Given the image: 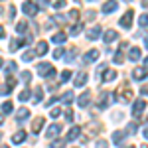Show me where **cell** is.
Wrapping results in <instances>:
<instances>
[{
  "label": "cell",
  "mask_w": 148,
  "mask_h": 148,
  "mask_svg": "<svg viewBox=\"0 0 148 148\" xmlns=\"http://www.w3.org/2000/svg\"><path fill=\"white\" fill-rule=\"evenodd\" d=\"M38 73H40L42 77H46V79H51V77L56 75V69L51 67L49 63H38Z\"/></svg>",
  "instance_id": "1"
},
{
  "label": "cell",
  "mask_w": 148,
  "mask_h": 148,
  "mask_svg": "<svg viewBox=\"0 0 148 148\" xmlns=\"http://www.w3.org/2000/svg\"><path fill=\"white\" fill-rule=\"evenodd\" d=\"M22 10H24L26 16H36V14L40 12V8L36 6L34 2H24V4H22Z\"/></svg>",
  "instance_id": "2"
},
{
  "label": "cell",
  "mask_w": 148,
  "mask_h": 148,
  "mask_svg": "<svg viewBox=\"0 0 148 148\" xmlns=\"http://www.w3.org/2000/svg\"><path fill=\"white\" fill-rule=\"evenodd\" d=\"M132 18H134V12H132V10H126V12H125V16L121 18V26L128 30V28L132 26Z\"/></svg>",
  "instance_id": "3"
},
{
  "label": "cell",
  "mask_w": 148,
  "mask_h": 148,
  "mask_svg": "<svg viewBox=\"0 0 148 148\" xmlns=\"http://www.w3.org/2000/svg\"><path fill=\"white\" fill-rule=\"evenodd\" d=\"M119 95H116V99H119V101H123V103H128L130 101V99H132V91H130V89H128V87H126L125 85V91H123V89H119Z\"/></svg>",
  "instance_id": "4"
},
{
  "label": "cell",
  "mask_w": 148,
  "mask_h": 148,
  "mask_svg": "<svg viewBox=\"0 0 148 148\" xmlns=\"http://www.w3.org/2000/svg\"><path fill=\"white\" fill-rule=\"evenodd\" d=\"M144 107H146V103L142 101V99L136 101V103H134V107H132V114H134V116H140V114L144 113Z\"/></svg>",
  "instance_id": "5"
},
{
  "label": "cell",
  "mask_w": 148,
  "mask_h": 148,
  "mask_svg": "<svg viewBox=\"0 0 148 148\" xmlns=\"http://www.w3.org/2000/svg\"><path fill=\"white\" fill-rule=\"evenodd\" d=\"M59 132H61V125H51V126L46 130V136H47V138H56Z\"/></svg>",
  "instance_id": "6"
},
{
  "label": "cell",
  "mask_w": 148,
  "mask_h": 148,
  "mask_svg": "<svg viewBox=\"0 0 148 148\" xmlns=\"http://www.w3.org/2000/svg\"><path fill=\"white\" fill-rule=\"evenodd\" d=\"M47 49H49V47H47V42H38L34 51H36V56H46Z\"/></svg>",
  "instance_id": "7"
},
{
  "label": "cell",
  "mask_w": 148,
  "mask_h": 148,
  "mask_svg": "<svg viewBox=\"0 0 148 148\" xmlns=\"http://www.w3.org/2000/svg\"><path fill=\"white\" fill-rule=\"evenodd\" d=\"M116 38H119V32H114V30H107V32H105V36H103L105 44H111V42H114Z\"/></svg>",
  "instance_id": "8"
},
{
  "label": "cell",
  "mask_w": 148,
  "mask_h": 148,
  "mask_svg": "<svg viewBox=\"0 0 148 148\" xmlns=\"http://www.w3.org/2000/svg\"><path fill=\"white\" fill-rule=\"evenodd\" d=\"M89 101H91V91H85L79 99H77V105H79V107H87Z\"/></svg>",
  "instance_id": "9"
},
{
  "label": "cell",
  "mask_w": 148,
  "mask_h": 148,
  "mask_svg": "<svg viewBox=\"0 0 148 148\" xmlns=\"http://www.w3.org/2000/svg\"><path fill=\"white\" fill-rule=\"evenodd\" d=\"M28 116H30L28 107H22V109H18V111H16V121H18V123H22L24 119H28Z\"/></svg>",
  "instance_id": "10"
},
{
  "label": "cell",
  "mask_w": 148,
  "mask_h": 148,
  "mask_svg": "<svg viewBox=\"0 0 148 148\" xmlns=\"http://www.w3.org/2000/svg\"><path fill=\"white\" fill-rule=\"evenodd\" d=\"M132 77H134L136 81H144L146 79V69L144 67H136L134 71H132Z\"/></svg>",
  "instance_id": "11"
},
{
  "label": "cell",
  "mask_w": 148,
  "mask_h": 148,
  "mask_svg": "<svg viewBox=\"0 0 148 148\" xmlns=\"http://www.w3.org/2000/svg\"><path fill=\"white\" fill-rule=\"evenodd\" d=\"M116 6H119V4H116V0H109V2H105V4H103V10H105V14H111V12L116 10Z\"/></svg>",
  "instance_id": "12"
},
{
  "label": "cell",
  "mask_w": 148,
  "mask_h": 148,
  "mask_svg": "<svg viewBox=\"0 0 148 148\" xmlns=\"http://www.w3.org/2000/svg\"><path fill=\"white\" fill-rule=\"evenodd\" d=\"M140 56H142L140 47H130V51H128V59H130V61H138Z\"/></svg>",
  "instance_id": "13"
},
{
  "label": "cell",
  "mask_w": 148,
  "mask_h": 148,
  "mask_svg": "<svg viewBox=\"0 0 148 148\" xmlns=\"http://www.w3.org/2000/svg\"><path fill=\"white\" fill-rule=\"evenodd\" d=\"M99 57V49H91V51H87L85 53V59H83V63H91Z\"/></svg>",
  "instance_id": "14"
},
{
  "label": "cell",
  "mask_w": 148,
  "mask_h": 148,
  "mask_svg": "<svg viewBox=\"0 0 148 148\" xmlns=\"http://www.w3.org/2000/svg\"><path fill=\"white\" fill-rule=\"evenodd\" d=\"M99 36H101V26H93L91 30L87 32V38H89V40H97Z\"/></svg>",
  "instance_id": "15"
},
{
  "label": "cell",
  "mask_w": 148,
  "mask_h": 148,
  "mask_svg": "<svg viewBox=\"0 0 148 148\" xmlns=\"http://www.w3.org/2000/svg\"><path fill=\"white\" fill-rule=\"evenodd\" d=\"M75 87H83L85 83H87V73H77V77H75Z\"/></svg>",
  "instance_id": "16"
},
{
  "label": "cell",
  "mask_w": 148,
  "mask_h": 148,
  "mask_svg": "<svg viewBox=\"0 0 148 148\" xmlns=\"http://www.w3.org/2000/svg\"><path fill=\"white\" fill-rule=\"evenodd\" d=\"M79 134H81V128L79 126H73L67 132V138H65V140H75V138H79Z\"/></svg>",
  "instance_id": "17"
},
{
  "label": "cell",
  "mask_w": 148,
  "mask_h": 148,
  "mask_svg": "<svg viewBox=\"0 0 148 148\" xmlns=\"http://www.w3.org/2000/svg\"><path fill=\"white\" fill-rule=\"evenodd\" d=\"M24 140H26V132H24V130H18V132L12 136V142H14V144H22Z\"/></svg>",
  "instance_id": "18"
},
{
  "label": "cell",
  "mask_w": 148,
  "mask_h": 148,
  "mask_svg": "<svg viewBox=\"0 0 148 148\" xmlns=\"http://www.w3.org/2000/svg\"><path fill=\"white\" fill-rule=\"evenodd\" d=\"M109 101H111V95L109 93H101V99H99V109H105L107 105H109Z\"/></svg>",
  "instance_id": "19"
},
{
  "label": "cell",
  "mask_w": 148,
  "mask_h": 148,
  "mask_svg": "<svg viewBox=\"0 0 148 148\" xmlns=\"http://www.w3.org/2000/svg\"><path fill=\"white\" fill-rule=\"evenodd\" d=\"M42 125H44V119H42V116H38L34 123H32V132H36V134H38V132L42 130Z\"/></svg>",
  "instance_id": "20"
},
{
  "label": "cell",
  "mask_w": 148,
  "mask_h": 148,
  "mask_svg": "<svg viewBox=\"0 0 148 148\" xmlns=\"http://www.w3.org/2000/svg\"><path fill=\"white\" fill-rule=\"evenodd\" d=\"M65 38H67V36L63 34V32H57V34L51 36V42H53V44H63V42H65Z\"/></svg>",
  "instance_id": "21"
},
{
  "label": "cell",
  "mask_w": 148,
  "mask_h": 148,
  "mask_svg": "<svg viewBox=\"0 0 148 148\" xmlns=\"http://www.w3.org/2000/svg\"><path fill=\"white\" fill-rule=\"evenodd\" d=\"M123 138H125V132H121V130H114V132H113V142H114V144H121Z\"/></svg>",
  "instance_id": "22"
},
{
  "label": "cell",
  "mask_w": 148,
  "mask_h": 148,
  "mask_svg": "<svg viewBox=\"0 0 148 148\" xmlns=\"http://www.w3.org/2000/svg\"><path fill=\"white\" fill-rule=\"evenodd\" d=\"M42 95H44V89H42V87H36L34 89V103L42 101Z\"/></svg>",
  "instance_id": "23"
},
{
  "label": "cell",
  "mask_w": 148,
  "mask_h": 148,
  "mask_svg": "<svg viewBox=\"0 0 148 148\" xmlns=\"http://www.w3.org/2000/svg\"><path fill=\"white\" fill-rule=\"evenodd\" d=\"M59 101H61V103H65V105H69V103L73 101V91H67L65 95H63V97H61V99H59Z\"/></svg>",
  "instance_id": "24"
},
{
  "label": "cell",
  "mask_w": 148,
  "mask_h": 148,
  "mask_svg": "<svg viewBox=\"0 0 148 148\" xmlns=\"http://www.w3.org/2000/svg\"><path fill=\"white\" fill-rule=\"evenodd\" d=\"M114 79H116V71L107 69V73H105V81H114Z\"/></svg>",
  "instance_id": "25"
},
{
  "label": "cell",
  "mask_w": 148,
  "mask_h": 148,
  "mask_svg": "<svg viewBox=\"0 0 148 148\" xmlns=\"http://www.w3.org/2000/svg\"><path fill=\"white\" fill-rule=\"evenodd\" d=\"M26 30H28V22H18L16 32H18V34H26Z\"/></svg>",
  "instance_id": "26"
},
{
  "label": "cell",
  "mask_w": 148,
  "mask_h": 148,
  "mask_svg": "<svg viewBox=\"0 0 148 148\" xmlns=\"http://www.w3.org/2000/svg\"><path fill=\"white\" fill-rule=\"evenodd\" d=\"M67 59H65V61H75V57H77V49H75V47H71V49H69L67 51Z\"/></svg>",
  "instance_id": "27"
},
{
  "label": "cell",
  "mask_w": 148,
  "mask_h": 148,
  "mask_svg": "<svg viewBox=\"0 0 148 148\" xmlns=\"http://www.w3.org/2000/svg\"><path fill=\"white\" fill-rule=\"evenodd\" d=\"M123 61H125V53H123V47H121V49L114 53V63H123Z\"/></svg>",
  "instance_id": "28"
},
{
  "label": "cell",
  "mask_w": 148,
  "mask_h": 148,
  "mask_svg": "<svg viewBox=\"0 0 148 148\" xmlns=\"http://www.w3.org/2000/svg\"><path fill=\"white\" fill-rule=\"evenodd\" d=\"M69 34H71V36H77V34H81V24H73V26L69 28Z\"/></svg>",
  "instance_id": "29"
},
{
  "label": "cell",
  "mask_w": 148,
  "mask_h": 148,
  "mask_svg": "<svg viewBox=\"0 0 148 148\" xmlns=\"http://www.w3.org/2000/svg\"><path fill=\"white\" fill-rule=\"evenodd\" d=\"M30 97H32V91H28V89H24V91L18 95V99H20V101H28Z\"/></svg>",
  "instance_id": "30"
},
{
  "label": "cell",
  "mask_w": 148,
  "mask_h": 148,
  "mask_svg": "<svg viewBox=\"0 0 148 148\" xmlns=\"http://www.w3.org/2000/svg\"><path fill=\"white\" fill-rule=\"evenodd\" d=\"M69 79H71V71H69V69L61 71V77H59V81H61V83H65V81H69Z\"/></svg>",
  "instance_id": "31"
},
{
  "label": "cell",
  "mask_w": 148,
  "mask_h": 148,
  "mask_svg": "<svg viewBox=\"0 0 148 148\" xmlns=\"http://www.w3.org/2000/svg\"><path fill=\"white\" fill-rule=\"evenodd\" d=\"M34 56H36V51H32V49H30V51H24L22 59L26 61V63H28V61H32V57H34Z\"/></svg>",
  "instance_id": "32"
},
{
  "label": "cell",
  "mask_w": 148,
  "mask_h": 148,
  "mask_svg": "<svg viewBox=\"0 0 148 148\" xmlns=\"http://www.w3.org/2000/svg\"><path fill=\"white\" fill-rule=\"evenodd\" d=\"M20 75H22L20 79H22L24 83H30V81H32V73H30V71H22Z\"/></svg>",
  "instance_id": "33"
},
{
  "label": "cell",
  "mask_w": 148,
  "mask_h": 148,
  "mask_svg": "<svg viewBox=\"0 0 148 148\" xmlns=\"http://www.w3.org/2000/svg\"><path fill=\"white\" fill-rule=\"evenodd\" d=\"M138 26H148V14H142L138 18Z\"/></svg>",
  "instance_id": "34"
},
{
  "label": "cell",
  "mask_w": 148,
  "mask_h": 148,
  "mask_svg": "<svg viewBox=\"0 0 148 148\" xmlns=\"http://www.w3.org/2000/svg\"><path fill=\"white\" fill-rule=\"evenodd\" d=\"M10 111H12V103L10 101L2 103V113H10Z\"/></svg>",
  "instance_id": "35"
},
{
  "label": "cell",
  "mask_w": 148,
  "mask_h": 148,
  "mask_svg": "<svg viewBox=\"0 0 148 148\" xmlns=\"http://www.w3.org/2000/svg\"><path fill=\"white\" fill-rule=\"evenodd\" d=\"M8 93H12V89L8 85H2V83H0V95H8Z\"/></svg>",
  "instance_id": "36"
},
{
  "label": "cell",
  "mask_w": 148,
  "mask_h": 148,
  "mask_svg": "<svg viewBox=\"0 0 148 148\" xmlns=\"http://www.w3.org/2000/svg\"><path fill=\"white\" fill-rule=\"evenodd\" d=\"M51 148H65V140H56V142H51Z\"/></svg>",
  "instance_id": "37"
},
{
  "label": "cell",
  "mask_w": 148,
  "mask_h": 148,
  "mask_svg": "<svg viewBox=\"0 0 148 148\" xmlns=\"http://www.w3.org/2000/svg\"><path fill=\"white\" fill-rule=\"evenodd\" d=\"M67 18H71V20H77V18H79V10H77V8H75V10H71L67 14Z\"/></svg>",
  "instance_id": "38"
},
{
  "label": "cell",
  "mask_w": 148,
  "mask_h": 148,
  "mask_svg": "<svg viewBox=\"0 0 148 148\" xmlns=\"http://www.w3.org/2000/svg\"><path fill=\"white\" fill-rule=\"evenodd\" d=\"M16 63H14V61H10V63H8V65H6V71H8V73H14V71H16Z\"/></svg>",
  "instance_id": "39"
},
{
  "label": "cell",
  "mask_w": 148,
  "mask_h": 148,
  "mask_svg": "<svg viewBox=\"0 0 148 148\" xmlns=\"http://www.w3.org/2000/svg\"><path fill=\"white\" fill-rule=\"evenodd\" d=\"M53 57H56V59H61V57H63V49H61V47H57L56 51H53Z\"/></svg>",
  "instance_id": "40"
},
{
  "label": "cell",
  "mask_w": 148,
  "mask_h": 148,
  "mask_svg": "<svg viewBox=\"0 0 148 148\" xmlns=\"http://www.w3.org/2000/svg\"><path fill=\"white\" fill-rule=\"evenodd\" d=\"M53 6H56L57 10H59V8H65V0H56V2H53Z\"/></svg>",
  "instance_id": "41"
},
{
  "label": "cell",
  "mask_w": 148,
  "mask_h": 148,
  "mask_svg": "<svg viewBox=\"0 0 148 148\" xmlns=\"http://www.w3.org/2000/svg\"><path fill=\"white\" fill-rule=\"evenodd\" d=\"M51 116H53V119H56V116H59V114H61V109H51Z\"/></svg>",
  "instance_id": "42"
},
{
  "label": "cell",
  "mask_w": 148,
  "mask_h": 148,
  "mask_svg": "<svg viewBox=\"0 0 148 148\" xmlns=\"http://www.w3.org/2000/svg\"><path fill=\"white\" fill-rule=\"evenodd\" d=\"M95 148H107V140H99V142L95 144Z\"/></svg>",
  "instance_id": "43"
},
{
  "label": "cell",
  "mask_w": 148,
  "mask_h": 148,
  "mask_svg": "<svg viewBox=\"0 0 148 148\" xmlns=\"http://www.w3.org/2000/svg\"><path fill=\"white\" fill-rule=\"evenodd\" d=\"M14 16H16V8L10 6V10H8V18H14Z\"/></svg>",
  "instance_id": "44"
},
{
  "label": "cell",
  "mask_w": 148,
  "mask_h": 148,
  "mask_svg": "<svg viewBox=\"0 0 148 148\" xmlns=\"http://www.w3.org/2000/svg\"><path fill=\"white\" fill-rule=\"evenodd\" d=\"M65 119L71 123V121H73V111H67V113H65Z\"/></svg>",
  "instance_id": "45"
},
{
  "label": "cell",
  "mask_w": 148,
  "mask_h": 148,
  "mask_svg": "<svg viewBox=\"0 0 148 148\" xmlns=\"http://www.w3.org/2000/svg\"><path fill=\"white\" fill-rule=\"evenodd\" d=\"M38 2H40V4H44V6H47V4H49V0H38Z\"/></svg>",
  "instance_id": "46"
},
{
  "label": "cell",
  "mask_w": 148,
  "mask_h": 148,
  "mask_svg": "<svg viewBox=\"0 0 148 148\" xmlns=\"http://www.w3.org/2000/svg\"><path fill=\"white\" fill-rule=\"evenodd\" d=\"M142 6H144V8H148V0H142Z\"/></svg>",
  "instance_id": "47"
},
{
  "label": "cell",
  "mask_w": 148,
  "mask_h": 148,
  "mask_svg": "<svg viewBox=\"0 0 148 148\" xmlns=\"http://www.w3.org/2000/svg\"><path fill=\"white\" fill-rule=\"evenodd\" d=\"M142 93H144V95H148V87H144V89H142Z\"/></svg>",
  "instance_id": "48"
},
{
  "label": "cell",
  "mask_w": 148,
  "mask_h": 148,
  "mask_svg": "<svg viewBox=\"0 0 148 148\" xmlns=\"http://www.w3.org/2000/svg\"><path fill=\"white\" fill-rule=\"evenodd\" d=\"M0 38H4V30L2 28H0Z\"/></svg>",
  "instance_id": "49"
},
{
  "label": "cell",
  "mask_w": 148,
  "mask_h": 148,
  "mask_svg": "<svg viewBox=\"0 0 148 148\" xmlns=\"http://www.w3.org/2000/svg\"><path fill=\"white\" fill-rule=\"evenodd\" d=\"M144 136H146V138H148V128H144Z\"/></svg>",
  "instance_id": "50"
},
{
  "label": "cell",
  "mask_w": 148,
  "mask_h": 148,
  "mask_svg": "<svg viewBox=\"0 0 148 148\" xmlns=\"http://www.w3.org/2000/svg\"><path fill=\"white\" fill-rule=\"evenodd\" d=\"M144 65H146V67H148V57H146V59H144Z\"/></svg>",
  "instance_id": "51"
},
{
  "label": "cell",
  "mask_w": 148,
  "mask_h": 148,
  "mask_svg": "<svg viewBox=\"0 0 148 148\" xmlns=\"http://www.w3.org/2000/svg\"><path fill=\"white\" fill-rule=\"evenodd\" d=\"M144 42H146V47H148V38H146V40H144Z\"/></svg>",
  "instance_id": "52"
},
{
  "label": "cell",
  "mask_w": 148,
  "mask_h": 148,
  "mask_svg": "<svg viewBox=\"0 0 148 148\" xmlns=\"http://www.w3.org/2000/svg\"><path fill=\"white\" fill-rule=\"evenodd\" d=\"M0 125H2V114H0Z\"/></svg>",
  "instance_id": "53"
},
{
  "label": "cell",
  "mask_w": 148,
  "mask_h": 148,
  "mask_svg": "<svg viewBox=\"0 0 148 148\" xmlns=\"http://www.w3.org/2000/svg\"><path fill=\"white\" fill-rule=\"evenodd\" d=\"M0 67H2V59H0Z\"/></svg>",
  "instance_id": "54"
},
{
  "label": "cell",
  "mask_w": 148,
  "mask_h": 148,
  "mask_svg": "<svg viewBox=\"0 0 148 148\" xmlns=\"http://www.w3.org/2000/svg\"><path fill=\"white\" fill-rule=\"evenodd\" d=\"M0 148H8V146H0Z\"/></svg>",
  "instance_id": "55"
},
{
  "label": "cell",
  "mask_w": 148,
  "mask_h": 148,
  "mask_svg": "<svg viewBox=\"0 0 148 148\" xmlns=\"http://www.w3.org/2000/svg\"><path fill=\"white\" fill-rule=\"evenodd\" d=\"M0 138H2V132H0Z\"/></svg>",
  "instance_id": "56"
},
{
  "label": "cell",
  "mask_w": 148,
  "mask_h": 148,
  "mask_svg": "<svg viewBox=\"0 0 148 148\" xmlns=\"http://www.w3.org/2000/svg\"><path fill=\"white\" fill-rule=\"evenodd\" d=\"M128 148H134V146H128Z\"/></svg>",
  "instance_id": "57"
},
{
  "label": "cell",
  "mask_w": 148,
  "mask_h": 148,
  "mask_svg": "<svg viewBox=\"0 0 148 148\" xmlns=\"http://www.w3.org/2000/svg\"><path fill=\"white\" fill-rule=\"evenodd\" d=\"M126 2H130V0H126Z\"/></svg>",
  "instance_id": "58"
}]
</instances>
